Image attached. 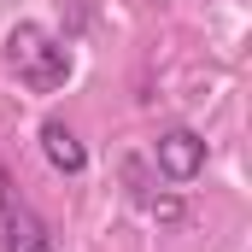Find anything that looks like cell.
<instances>
[{
	"label": "cell",
	"instance_id": "1",
	"mask_svg": "<svg viewBox=\"0 0 252 252\" xmlns=\"http://www.w3.org/2000/svg\"><path fill=\"white\" fill-rule=\"evenodd\" d=\"M6 64L30 94H59L70 82V47L47 35L41 24H12L6 30Z\"/></svg>",
	"mask_w": 252,
	"mask_h": 252
},
{
	"label": "cell",
	"instance_id": "2",
	"mask_svg": "<svg viewBox=\"0 0 252 252\" xmlns=\"http://www.w3.org/2000/svg\"><path fill=\"white\" fill-rule=\"evenodd\" d=\"M0 252H59L53 229L41 223V211L18 193L12 170L0 164Z\"/></svg>",
	"mask_w": 252,
	"mask_h": 252
},
{
	"label": "cell",
	"instance_id": "3",
	"mask_svg": "<svg viewBox=\"0 0 252 252\" xmlns=\"http://www.w3.org/2000/svg\"><path fill=\"white\" fill-rule=\"evenodd\" d=\"M153 164H158L164 182H193V176L205 170V141H199L193 129H164L158 147H153Z\"/></svg>",
	"mask_w": 252,
	"mask_h": 252
},
{
	"label": "cell",
	"instance_id": "4",
	"mask_svg": "<svg viewBox=\"0 0 252 252\" xmlns=\"http://www.w3.org/2000/svg\"><path fill=\"white\" fill-rule=\"evenodd\" d=\"M124 188H129V199H135V205H141L153 223H164V229H176V223L188 217V205H182L176 193H164V188L153 193V182H147V164H141V158H124Z\"/></svg>",
	"mask_w": 252,
	"mask_h": 252
},
{
	"label": "cell",
	"instance_id": "5",
	"mask_svg": "<svg viewBox=\"0 0 252 252\" xmlns=\"http://www.w3.org/2000/svg\"><path fill=\"white\" fill-rule=\"evenodd\" d=\"M41 153H47V164H53L59 176H82V170H88V147H82L59 118L41 124Z\"/></svg>",
	"mask_w": 252,
	"mask_h": 252
}]
</instances>
